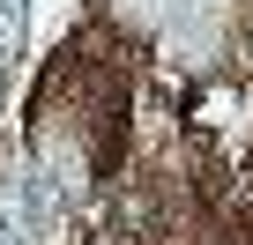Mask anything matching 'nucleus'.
I'll return each mask as SVG.
<instances>
[{
    "label": "nucleus",
    "instance_id": "1",
    "mask_svg": "<svg viewBox=\"0 0 253 245\" xmlns=\"http://www.w3.org/2000/svg\"><path fill=\"white\" fill-rule=\"evenodd\" d=\"M67 193H75V164H60V156H52L45 171H30V186H23V215H52Z\"/></svg>",
    "mask_w": 253,
    "mask_h": 245
},
{
    "label": "nucleus",
    "instance_id": "2",
    "mask_svg": "<svg viewBox=\"0 0 253 245\" xmlns=\"http://www.w3.org/2000/svg\"><path fill=\"white\" fill-rule=\"evenodd\" d=\"M23 8H30V0H0V37H8V30L23 23Z\"/></svg>",
    "mask_w": 253,
    "mask_h": 245
},
{
    "label": "nucleus",
    "instance_id": "3",
    "mask_svg": "<svg viewBox=\"0 0 253 245\" xmlns=\"http://www.w3.org/2000/svg\"><path fill=\"white\" fill-rule=\"evenodd\" d=\"M0 245H30V238H23V223H0Z\"/></svg>",
    "mask_w": 253,
    "mask_h": 245
}]
</instances>
